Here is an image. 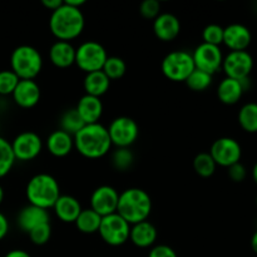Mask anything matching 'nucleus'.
Wrapping results in <instances>:
<instances>
[{
  "mask_svg": "<svg viewBox=\"0 0 257 257\" xmlns=\"http://www.w3.org/2000/svg\"><path fill=\"white\" fill-rule=\"evenodd\" d=\"M74 148L89 160L104 157L112 148L107 127L100 123L85 124L74 136Z\"/></svg>",
  "mask_w": 257,
  "mask_h": 257,
  "instance_id": "1",
  "label": "nucleus"
},
{
  "mask_svg": "<svg viewBox=\"0 0 257 257\" xmlns=\"http://www.w3.org/2000/svg\"><path fill=\"white\" fill-rule=\"evenodd\" d=\"M85 19L82 10L69 7L63 2L57 10L52 12L49 19V29L58 40L70 42L83 33Z\"/></svg>",
  "mask_w": 257,
  "mask_h": 257,
  "instance_id": "2",
  "label": "nucleus"
},
{
  "mask_svg": "<svg viewBox=\"0 0 257 257\" xmlns=\"http://www.w3.org/2000/svg\"><path fill=\"white\" fill-rule=\"evenodd\" d=\"M152 212V200L142 188H127L119 193L117 213L131 226L147 221Z\"/></svg>",
  "mask_w": 257,
  "mask_h": 257,
  "instance_id": "3",
  "label": "nucleus"
},
{
  "mask_svg": "<svg viewBox=\"0 0 257 257\" xmlns=\"http://www.w3.org/2000/svg\"><path fill=\"white\" fill-rule=\"evenodd\" d=\"M29 205L37 207L53 208L58 198L60 197V187L58 181L48 173H38L33 176L25 190Z\"/></svg>",
  "mask_w": 257,
  "mask_h": 257,
  "instance_id": "4",
  "label": "nucleus"
},
{
  "mask_svg": "<svg viewBox=\"0 0 257 257\" xmlns=\"http://www.w3.org/2000/svg\"><path fill=\"white\" fill-rule=\"evenodd\" d=\"M43 57L37 48L32 45H19L10 55V70L19 79H35L42 72Z\"/></svg>",
  "mask_w": 257,
  "mask_h": 257,
  "instance_id": "5",
  "label": "nucleus"
},
{
  "mask_svg": "<svg viewBox=\"0 0 257 257\" xmlns=\"http://www.w3.org/2000/svg\"><path fill=\"white\" fill-rule=\"evenodd\" d=\"M195 69L192 53L183 49L170 52L161 63L163 75L172 82H186Z\"/></svg>",
  "mask_w": 257,
  "mask_h": 257,
  "instance_id": "6",
  "label": "nucleus"
},
{
  "mask_svg": "<svg viewBox=\"0 0 257 257\" xmlns=\"http://www.w3.org/2000/svg\"><path fill=\"white\" fill-rule=\"evenodd\" d=\"M107 58L105 48L94 40H87L75 48V64L85 74L102 70Z\"/></svg>",
  "mask_w": 257,
  "mask_h": 257,
  "instance_id": "7",
  "label": "nucleus"
},
{
  "mask_svg": "<svg viewBox=\"0 0 257 257\" xmlns=\"http://www.w3.org/2000/svg\"><path fill=\"white\" fill-rule=\"evenodd\" d=\"M131 225L117 212L102 217L98 233L109 246H122L130 240Z\"/></svg>",
  "mask_w": 257,
  "mask_h": 257,
  "instance_id": "8",
  "label": "nucleus"
},
{
  "mask_svg": "<svg viewBox=\"0 0 257 257\" xmlns=\"http://www.w3.org/2000/svg\"><path fill=\"white\" fill-rule=\"evenodd\" d=\"M107 130L112 146H115L117 148H130L140 136L137 122L127 115L114 118Z\"/></svg>",
  "mask_w": 257,
  "mask_h": 257,
  "instance_id": "9",
  "label": "nucleus"
},
{
  "mask_svg": "<svg viewBox=\"0 0 257 257\" xmlns=\"http://www.w3.org/2000/svg\"><path fill=\"white\" fill-rule=\"evenodd\" d=\"M208 153L213 158L216 165L228 168L230 166L240 162L242 148L235 138L221 137L212 143Z\"/></svg>",
  "mask_w": 257,
  "mask_h": 257,
  "instance_id": "10",
  "label": "nucleus"
},
{
  "mask_svg": "<svg viewBox=\"0 0 257 257\" xmlns=\"http://www.w3.org/2000/svg\"><path fill=\"white\" fill-rule=\"evenodd\" d=\"M10 143H12L15 160L23 161V162L37 158L43 150L42 138L38 133L32 132V131L19 133Z\"/></svg>",
  "mask_w": 257,
  "mask_h": 257,
  "instance_id": "11",
  "label": "nucleus"
},
{
  "mask_svg": "<svg viewBox=\"0 0 257 257\" xmlns=\"http://www.w3.org/2000/svg\"><path fill=\"white\" fill-rule=\"evenodd\" d=\"M226 77L236 80L247 79L253 68V58L247 50L230 52L223 57L222 67Z\"/></svg>",
  "mask_w": 257,
  "mask_h": 257,
  "instance_id": "12",
  "label": "nucleus"
},
{
  "mask_svg": "<svg viewBox=\"0 0 257 257\" xmlns=\"http://www.w3.org/2000/svg\"><path fill=\"white\" fill-rule=\"evenodd\" d=\"M195 68L202 72L213 75L221 67L223 62L222 50L217 45L201 43L196 47L192 53Z\"/></svg>",
  "mask_w": 257,
  "mask_h": 257,
  "instance_id": "13",
  "label": "nucleus"
},
{
  "mask_svg": "<svg viewBox=\"0 0 257 257\" xmlns=\"http://www.w3.org/2000/svg\"><path fill=\"white\" fill-rule=\"evenodd\" d=\"M118 198L119 193L114 187L108 185L99 186L90 196V208L100 217L112 215L117 212Z\"/></svg>",
  "mask_w": 257,
  "mask_h": 257,
  "instance_id": "14",
  "label": "nucleus"
},
{
  "mask_svg": "<svg viewBox=\"0 0 257 257\" xmlns=\"http://www.w3.org/2000/svg\"><path fill=\"white\" fill-rule=\"evenodd\" d=\"M250 29L243 24H230L228 27L223 28V42L226 47L230 49V52H242L248 48L251 44Z\"/></svg>",
  "mask_w": 257,
  "mask_h": 257,
  "instance_id": "15",
  "label": "nucleus"
},
{
  "mask_svg": "<svg viewBox=\"0 0 257 257\" xmlns=\"http://www.w3.org/2000/svg\"><path fill=\"white\" fill-rule=\"evenodd\" d=\"M12 95L19 107L29 109L39 103L40 87L33 79H20Z\"/></svg>",
  "mask_w": 257,
  "mask_h": 257,
  "instance_id": "16",
  "label": "nucleus"
},
{
  "mask_svg": "<svg viewBox=\"0 0 257 257\" xmlns=\"http://www.w3.org/2000/svg\"><path fill=\"white\" fill-rule=\"evenodd\" d=\"M180 19L172 13H161L153 20V33L162 42H172L180 35Z\"/></svg>",
  "mask_w": 257,
  "mask_h": 257,
  "instance_id": "17",
  "label": "nucleus"
},
{
  "mask_svg": "<svg viewBox=\"0 0 257 257\" xmlns=\"http://www.w3.org/2000/svg\"><path fill=\"white\" fill-rule=\"evenodd\" d=\"M50 220V216L48 210L37 207V206L28 205L19 211L17 217L18 226L20 230L24 232H30L34 227L42 225V223H48Z\"/></svg>",
  "mask_w": 257,
  "mask_h": 257,
  "instance_id": "18",
  "label": "nucleus"
},
{
  "mask_svg": "<svg viewBox=\"0 0 257 257\" xmlns=\"http://www.w3.org/2000/svg\"><path fill=\"white\" fill-rule=\"evenodd\" d=\"M75 109L85 124L99 123L100 117L103 114V103L100 98L84 94L78 100Z\"/></svg>",
  "mask_w": 257,
  "mask_h": 257,
  "instance_id": "19",
  "label": "nucleus"
},
{
  "mask_svg": "<svg viewBox=\"0 0 257 257\" xmlns=\"http://www.w3.org/2000/svg\"><path fill=\"white\" fill-rule=\"evenodd\" d=\"M157 228L150 221H143L131 226L130 240L133 245L140 248L152 247L157 241Z\"/></svg>",
  "mask_w": 257,
  "mask_h": 257,
  "instance_id": "20",
  "label": "nucleus"
},
{
  "mask_svg": "<svg viewBox=\"0 0 257 257\" xmlns=\"http://www.w3.org/2000/svg\"><path fill=\"white\" fill-rule=\"evenodd\" d=\"M49 59L57 68H69L75 64V48L70 42L57 40L49 49Z\"/></svg>",
  "mask_w": 257,
  "mask_h": 257,
  "instance_id": "21",
  "label": "nucleus"
},
{
  "mask_svg": "<svg viewBox=\"0 0 257 257\" xmlns=\"http://www.w3.org/2000/svg\"><path fill=\"white\" fill-rule=\"evenodd\" d=\"M47 148L50 155L54 157H65L74 148V137L64 131L57 130L48 136Z\"/></svg>",
  "mask_w": 257,
  "mask_h": 257,
  "instance_id": "22",
  "label": "nucleus"
},
{
  "mask_svg": "<svg viewBox=\"0 0 257 257\" xmlns=\"http://www.w3.org/2000/svg\"><path fill=\"white\" fill-rule=\"evenodd\" d=\"M53 210H54L55 215L62 222L74 223L83 208L80 206L79 201L75 197L68 195H60L55 205L53 206Z\"/></svg>",
  "mask_w": 257,
  "mask_h": 257,
  "instance_id": "23",
  "label": "nucleus"
},
{
  "mask_svg": "<svg viewBox=\"0 0 257 257\" xmlns=\"http://www.w3.org/2000/svg\"><path fill=\"white\" fill-rule=\"evenodd\" d=\"M246 92L243 83L232 78H223L217 87V97L223 104H236Z\"/></svg>",
  "mask_w": 257,
  "mask_h": 257,
  "instance_id": "24",
  "label": "nucleus"
},
{
  "mask_svg": "<svg viewBox=\"0 0 257 257\" xmlns=\"http://www.w3.org/2000/svg\"><path fill=\"white\" fill-rule=\"evenodd\" d=\"M110 85V80L102 70L87 73L83 80L85 94L93 95V97L100 98L103 94L108 92Z\"/></svg>",
  "mask_w": 257,
  "mask_h": 257,
  "instance_id": "25",
  "label": "nucleus"
},
{
  "mask_svg": "<svg viewBox=\"0 0 257 257\" xmlns=\"http://www.w3.org/2000/svg\"><path fill=\"white\" fill-rule=\"evenodd\" d=\"M100 221H102V217L95 213L92 208H83L74 223L78 231H80L82 233H87V235H92V233L98 232Z\"/></svg>",
  "mask_w": 257,
  "mask_h": 257,
  "instance_id": "26",
  "label": "nucleus"
},
{
  "mask_svg": "<svg viewBox=\"0 0 257 257\" xmlns=\"http://www.w3.org/2000/svg\"><path fill=\"white\" fill-rule=\"evenodd\" d=\"M238 123L247 133H257V103H246L238 110Z\"/></svg>",
  "mask_w": 257,
  "mask_h": 257,
  "instance_id": "27",
  "label": "nucleus"
},
{
  "mask_svg": "<svg viewBox=\"0 0 257 257\" xmlns=\"http://www.w3.org/2000/svg\"><path fill=\"white\" fill-rule=\"evenodd\" d=\"M85 125V123L83 122L80 115L78 114L77 109L72 108V109H68L63 113L62 118H60V130L64 131V132L69 133L70 136L74 137L80 130Z\"/></svg>",
  "mask_w": 257,
  "mask_h": 257,
  "instance_id": "28",
  "label": "nucleus"
},
{
  "mask_svg": "<svg viewBox=\"0 0 257 257\" xmlns=\"http://www.w3.org/2000/svg\"><path fill=\"white\" fill-rule=\"evenodd\" d=\"M217 165L208 152L198 153L193 160V170L198 176L203 178H208L215 173Z\"/></svg>",
  "mask_w": 257,
  "mask_h": 257,
  "instance_id": "29",
  "label": "nucleus"
},
{
  "mask_svg": "<svg viewBox=\"0 0 257 257\" xmlns=\"http://www.w3.org/2000/svg\"><path fill=\"white\" fill-rule=\"evenodd\" d=\"M15 161L17 160L13 153L12 143L0 137V178L5 177L12 171Z\"/></svg>",
  "mask_w": 257,
  "mask_h": 257,
  "instance_id": "30",
  "label": "nucleus"
},
{
  "mask_svg": "<svg viewBox=\"0 0 257 257\" xmlns=\"http://www.w3.org/2000/svg\"><path fill=\"white\" fill-rule=\"evenodd\" d=\"M102 72L109 78V80L120 79L127 72V64L122 58L113 55V57L107 58L102 68Z\"/></svg>",
  "mask_w": 257,
  "mask_h": 257,
  "instance_id": "31",
  "label": "nucleus"
},
{
  "mask_svg": "<svg viewBox=\"0 0 257 257\" xmlns=\"http://www.w3.org/2000/svg\"><path fill=\"white\" fill-rule=\"evenodd\" d=\"M110 161H112V165L115 170L124 172L132 167L133 162H135V155L131 151V148H117L112 153Z\"/></svg>",
  "mask_w": 257,
  "mask_h": 257,
  "instance_id": "32",
  "label": "nucleus"
},
{
  "mask_svg": "<svg viewBox=\"0 0 257 257\" xmlns=\"http://www.w3.org/2000/svg\"><path fill=\"white\" fill-rule=\"evenodd\" d=\"M186 84L193 92H203L212 84V75L202 70L195 69L186 79Z\"/></svg>",
  "mask_w": 257,
  "mask_h": 257,
  "instance_id": "33",
  "label": "nucleus"
},
{
  "mask_svg": "<svg viewBox=\"0 0 257 257\" xmlns=\"http://www.w3.org/2000/svg\"><path fill=\"white\" fill-rule=\"evenodd\" d=\"M19 80L13 70H0V95H12Z\"/></svg>",
  "mask_w": 257,
  "mask_h": 257,
  "instance_id": "34",
  "label": "nucleus"
},
{
  "mask_svg": "<svg viewBox=\"0 0 257 257\" xmlns=\"http://www.w3.org/2000/svg\"><path fill=\"white\" fill-rule=\"evenodd\" d=\"M202 43L220 47L223 42V28L218 24H210L202 32Z\"/></svg>",
  "mask_w": 257,
  "mask_h": 257,
  "instance_id": "35",
  "label": "nucleus"
},
{
  "mask_svg": "<svg viewBox=\"0 0 257 257\" xmlns=\"http://www.w3.org/2000/svg\"><path fill=\"white\" fill-rule=\"evenodd\" d=\"M28 235H29L30 241H32L34 245H45V243L50 240V236H52V227H50V223H42V225L37 226V227L33 228L30 232H28Z\"/></svg>",
  "mask_w": 257,
  "mask_h": 257,
  "instance_id": "36",
  "label": "nucleus"
},
{
  "mask_svg": "<svg viewBox=\"0 0 257 257\" xmlns=\"http://www.w3.org/2000/svg\"><path fill=\"white\" fill-rule=\"evenodd\" d=\"M140 13L145 19L155 20L161 14V3L158 0H145L140 5Z\"/></svg>",
  "mask_w": 257,
  "mask_h": 257,
  "instance_id": "37",
  "label": "nucleus"
},
{
  "mask_svg": "<svg viewBox=\"0 0 257 257\" xmlns=\"http://www.w3.org/2000/svg\"><path fill=\"white\" fill-rule=\"evenodd\" d=\"M227 170H228V177H230L233 182H242V181L246 178V175H247L246 167L241 162H237L235 163V165L230 166Z\"/></svg>",
  "mask_w": 257,
  "mask_h": 257,
  "instance_id": "38",
  "label": "nucleus"
},
{
  "mask_svg": "<svg viewBox=\"0 0 257 257\" xmlns=\"http://www.w3.org/2000/svg\"><path fill=\"white\" fill-rule=\"evenodd\" d=\"M148 257H178L176 251L167 245H156L151 248Z\"/></svg>",
  "mask_w": 257,
  "mask_h": 257,
  "instance_id": "39",
  "label": "nucleus"
},
{
  "mask_svg": "<svg viewBox=\"0 0 257 257\" xmlns=\"http://www.w3.org/2000/svg\"><path fill=\"white\" fill-rule=\"evenodd\" d=\"M8 232H9V221L5 217L4 213L0 212V241L5 238Z\"/></svg>",
  "mask_w": 257,
  "mask_h": 257,
  "instance_id": "40",
  "label": "nucleus"
},
{
  "mask_svg": "<svg viewBox=\"0 0 257 257\" xmlns=\"http://www.w3.org/2000/svg\"><path fill=\"white\" fill-rule=\"evenodd\" d=\"M42 4L44 5L48 10H50V12H54V10H57L58 8L63 4V2L62 0H43Z\"/></svg>",
  "mask_w": 257,
  "mask_h": 257,
  "instance_id": "41",
  "label": "nucleus"
},
{
  "mask_svg": "<svg viewBox=\"0 0 257 257\" xmlns=\"http://www.w3.org/2000/svg\"><path fill=\"white\" fill-rule=\"evenodd\" d=\"M4 257H32V256H30L29 253L27 252V251L19 250V248H17V250L9 251V252H8Z\"/></svg>",
  "mask_w": 257,
  "mask_h": 257,
  "instance_id": "42",
  "label": "nucleus"
},
{
  "mask_svg": "<svg viewBox=\"0 0 257 257\" xmlns=\"http://www.w3.org/2000/svg\"><path fill=\"white\" fill-rule=\"evenodd\" d=\"M64 3L69 7L75 8V9H80L83 5H85V0H65Z\"/></svg>",
  "mask_w": 257,
  "mask_h": 257,
  "instance_id": "43",
  "label": "nucleus"
},
{
  "mask_svg": "<svg viewBox=\"0 0 257 257\" xmlns=\"http://www.w3.org/2000/svg\"><path fill=\"white\" fill-rule=\"evenodd\" d=\"M251 247H252L253 252L257 255V230L255 231V233L252 235V237H251Z\"/></svg>",
  "mask_w": 257,
  "mask_h": 257,
  "instance_id": "44",
  "label": "nucleus"
},
{
  "mask_svg": "<svg viewBox=\"0 0 257 257\" xmlns=\"http://www.w3.org/2000/svg\"><path fill=\"white\" fill-rule=\"evenodd\" d=\"M252 178H253V182L257 185V162L253 165V167H252Z\"/></svg>",
  "mask_w": 257,
  "mask_h": 257,
  "instance_id": "45",
  "label": "nucleus"
},
{
  "mask_svg": "<svg viewBox=\"0 0 257 257\" xmlns=\"http://www.w3.org/2000/svg\"><path fill=\"white\" fill-rule=\"evenodd\" d=\"M3 200H4V190H3V187L0 186V205H2Z\"/></svg>",
  "mask_w": 257,
  "mask_h": 257,
  "instance_id": "46",
  "label": "nucleus"
},
{
  "mask_svg": "<svg viewBox=\"0 0 257 257\" xmlns=\"http://www.w3.org/2000/svg\"><path fill=\"white\" fill-rule=\"evenodd\" d=\"M256 205H257V196H256Z\"/></svg>",
  "mask_w": 257,
  "mask_h": 257,
  "instance_id": "47",
  "label": "nucleus"
}]
</instances>
